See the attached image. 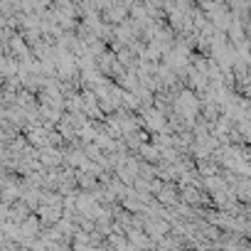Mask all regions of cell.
Listing matches in <instances>:
<instances>
[]
</instances>
